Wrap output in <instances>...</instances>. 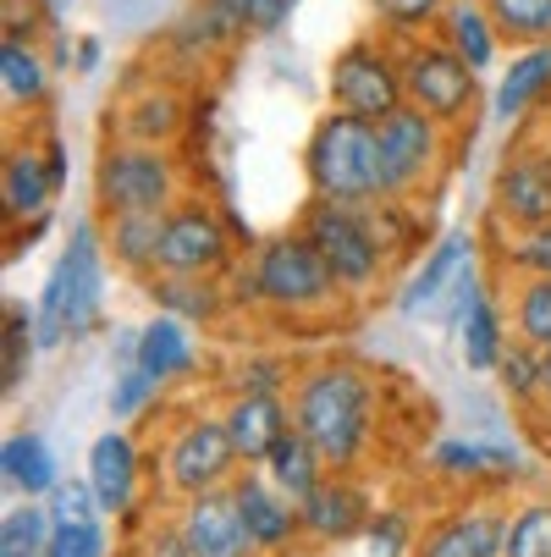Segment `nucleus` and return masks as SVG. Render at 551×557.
<instances>
[{
  "label": "nucleus",
  "instance_id": "nucleus-45",
  "mask_svg": "<svg viewBox=\"0 0 551 557\" xmlns=\"http://www.w3.org/2000/svg\"><path fill=\"white\" fill-rule=\"evenodd\" d=\"M50 557H105V530L100 524H55Z\"/></svg>",
  "mask_w": 551,
  "mask_h": 557
},
{
  "label": "nucleus",
  "instance_id": "nucleus-31",
  "mask_svg": "<svg viewBox=\"0 0 551 557\" xmlns=\"http://www.w3.org/2000/svg\"><path fill=\"white\" fill-rule=\"evenodd\" d=\"M430 463L447 474V481H486V474H508V481H513V453L486 447V442H468V436L436 442Z\"/></svg>",
  "mask_w": 551,
  "mask_h": 557
},
{
  "label": "nucleus",
  "instance_id": "nucleus-8",
  "mask_svg": "<svg viewBox=\"0 0 551 557\" xmlns=\"http://www.w3.org/2000/svg\"><path fill=\"white\" fill-rule=\"evenodd\" d=\"M403 89H409V106L430 111L436 122L447 127H463L468 111H475V95H480V72L468 66L447 39H409L403 50Z\"/></svg>",
  "mask_w": 551,
  "mask_h": 557
},
{
  "label": "nucleus",
  "instance_id": "nucleus-29",
  "mask_svg": "<svg viewBox=\"0 0 551 557\" xmlns=\"http://www.w3.org/2000/svg\"><path fill=\"white\" fill-rule=\"evenodd\" d=\"M0 95L12 106L34 111L50 95V61L28 45V39H0Z\"/></svg>",
  "mask_w": 551,
  "mask_h": 557
},
{
  "label": "nucleus",
  "instance_id": "nucleus-46",
  "mask_svg": "<svg viewBox=\"0 0 551 557\" xmlns=\"http://www.w3.org/2000/svg\"><path fill=\"white\" fill-rule=\"evenodd\" d=\"M281 364H238V375H231V386H238V392H281Z\"/></svg>",
  "mask_w": 551,
  "mask_h": 557
},
{
  "label": "nucleus",
  "instance_id": "nucleus-43",
  "mask_svg": "<svg viewBox=\"0 0 551 557\" xmlns=\"http://www.w3.org/2000/svg\"><path fill=\"white\" fill-rule=\"evenodd\" d=\"M508 265H513L518 276H551V221H540V226H529V232H513Z\"/></svg>",
  "mask_w": 551,
  "mask_h": 557
},
{
  "label": "nucleus",
  "instance_id": "nucleus-1",
  "mask_svg": "<svg viewBox=\"0 0 551 557\" xmlns=\"http://www.w3.org/2000/svg\"><path fill=\"white\" fill-rule=\"evenodd\" d=\"M292 425L314 442L326 469H353L375 436V381L359 364H314L292 381Z\"/></svg>",
  "mask_w": 551,
  "mask_h": 557
},
{
  "label": "nucleus",
  "instance_id": "nucleus-32",
  "mask_svg": "<svg viewBox=\"0 0 551 557\" xmlns=\"http://www.w3.org/2000/svg\"><path fill=\"white\" fill-rule=\"evenodd\" d=\"M50 541H55V513L39 508L34 497H23L12 513H0V552H12V557H50Z\"/></svg>",
  "mask_w": 551,
  "mask_h": 557
},
{
  "label": "nucleus",
  "instance_id": "nucleus-33",
  "mask_svg": "<svg viewBox=\"0 0 551 557\" xmlns=\"http://www.w3.org/2000/svg\"><path fill=\"white\" fill-rule=\"evenodd\" d=\"M508 45H551V0H480Z\"/></svg>",
  "mask_w": 551,
  "mask_h": 557
},
{
  "label": "nucleus",
  "instance_id": "nucleus-26",
  "mask_svg": "<svg viewBox=\"0 0 551 557\" xmlns=\"http://www.w3.org/2000/svg\"><path fill=\"white\" fill-rule=\"evenodd\" d=\"M260 469L271 474V486H276V492H287L292 503H303V497H309V492H314V486H321L326 474H331V469H326V458L314 453V442H309L298 425H292V431L271 447V458H265Z\"/></svg>",
  "mask_w": 551,
  "mask_h": 557
},
{
  "label": "nucleus",
  "instance_id": "nucleus-24",
  "mask_svg": "<svg viewBox=\"0 0 551 557\" xmlns=\"http://www.w3.org/2000/svg\"><path fill=\"white\" fill-rule=\"evenodd\" d=\"M0 481L23 497H50L61 486V463L50 453V442L39 431H12L0 447Z\"/></svg>",
  "mask_w": 551,
  "mask_h": 557
},
{
  "label": "nucleus",
  "instance_id": "nucleus-37",
  "mask_svg": "<svg viewBox=\"0 0 551 557\" xmlns=\"http://www.w3.org/2000/svg\"><path fill=\"white\" fill-rule=\"evenodd\" d=\"M34 348H39L34 321H28L23 309H12V314H7V343H0V392H7V397L28 381V359H34Z\"/></svg>",
  "mask_w": 551,
  "mask_h": 557
},
{
  "label": "nucleus",
  "instance_id": "nucleus-16",
  "mask_svg": "<svg viewBox=\"0 0 551 557\" xmlns=\"http://www.w3.org/2000/svg\"><path fill=\"white\" fill-rule=\"evenodd\" d=\"M502 535H508V519L491 508V503H468L447 519H436L414 557H502Z\"/></svg>",
  "mask_w": 551,
  "mask_h": 557
},
{
  "label": "nucleus",
  "instance_id": "nucleus-6",
  "mask_svg": "<svg viewBox=\"0 0 551 557\" xmlns=\"http://www.w3.org/2000/svg\"><path fill=\"white\" fill-rule=\"evenodd\" d=\"M314 249L326 255V265L337 271L342 293H370L380 282V271L391 265L380 237L370 226V205H331V199H309L303 226H298Z\"/></svg>",
  "mask_w": 551,
  "mask_h": 557
},
{
  "label": "nucleus",
  "instance_id": "nucleus-19",
  "mask_svg": "<svg viewBox=\"0 0 551 557\" xmlns=\"http://www.w3.org/2000/svg\"><path fill=\"white\" fill-rule=\"evenodd\" d=\"M551 95V45H524L508 72H502V84H497V100H491V116L502 127H518L540 100Z\"/></svg>",
  "mask_w": 551,
  "mask_h": 557
},
{
  "label": "nucleus",
  "instance_id": "nucleus-25",
  "mask_svg": "<svg viewBox=\"0 0 551 557\" xmlns=\"http://www.w3.org/2000/svg\"><path fill=\"white\" fill-rule=\"evenodd\" d=\"M138 364L154 375V381H177V375H188L193 364H199V348H193V337H188V321H177V314H154V321L138 332Z\"/></svg>",
  "mask_w": 551,
  "mask_h": 557
},
{
  "label": "nucleus",
  "instance_id": "nucleus-21",
  "mask_svg": "<svg viewBox=\"0 0 551 557\" xmlns=\"http://www.w3.org/2000/svg\"><path fill=\"white\" fill-rule=\"evenodd\" d=\"M89 486L100 492L105 513H127L138 497V447L127 431H105L89 447Z\"/></svg>",
  "mask_w": 551,
  "mask_h": 557
},
{
  "label": "nucleus",
  "instance_id": "nucleus-9",
  "mask_svg": "<svg viewBox=\"0 0 551 557\" xmlns=\"http://www.w3.org/2000/svg\"><path fill=\"white\" fill-rule=\"evenodd\" d=\"M380 133V183L386 199H409L419 188H430V177L441 172V154H447V122H436L419 106H398L386 122H375Z\"/></svg>",
  "mask_w": 551,
  "mask_h": 557
},
{
  "label": "nucleus",
  "instance_id": "nucleus-13",
  "mask_svg": "<svg viewBox=\"0 0 551 557\" xmlns=\"http://www.w3.org/2000/svg\"><path fill=\"white\" fill-rule=\"evenodd\" d=\"M183 546L188 557H254L260 541L238 508V497H231V486H215V492H199L183 503Z\"/></svg>",
  "mask_w": 551,
  "mask_h": 557
},
{
  "label": "nucleus",
  "instance_id": "nucleus-35",
  "mask_svg": "<svg viewBox=\"0 0 551 557\" xmlns=\"http://www.w3.org/2000/svg\"><path fill=\"white\" fill-rule=\"evenodd\" d=\"M497 381H502V392L513 397V404H535V397H546L540 392V348L524 343V337H508L502 364H497Z\"/></svg>",
  "mask_w": 551,
  "mask_h": 557
},
{
  "label": "nucleus",
  "instance_id": "nucleus-51",
  "mask_svg": "<svg viewBox=\"0 0 551 557\" xmlns=\"http://www.w3.org/2000/svg\"><path fill=\"white\" fill-rule=\"evenodd\" d=\"M540 144H546V149H551V127H546V138H540Z\"/></svg>",
  "mask_w": 551,
  "mask_h": 557
},
{
  "label": "nucleus",
  "instance_id": "nucleus-38",
  "mask_svg": "<svg viewBox=\"0 0 551 557\" xmlns=\"http://www.w3.org/2000/svg\"><path fill=\"white\" fill-rule=\"evenodd\" d=\"M370 226H375V237H380L386 260H403L409 249H419V221H414V210L398 205V199H375V205H370Z\"/></svg>",
  "mask_w": 551,
  "mask_h": 557
},
{
  "label": "nucleus",
  "instance_id": "nucleus-50",
  "mask_svg": "<svg viewBox=\"0 0 551 557\" xmlns=\"http://www.w3.org/2000/svg\"><path fill=\"white\" fill-rule=\"evenodd\" d=\"M540 392H546V404H551V348H540Z\"/></svg>",
  "mask_w": 551,
  "mask_h": 557
},
{
  "label": "nucleus",
  "instance_id": "nucleus-28",
  "mask_svg": "<svg viewBox=\"0 0 551 557\" xmlns=\"http://www.w3.org/2000/svg\"><path fill=\"white\" fill-rule=\"evenodd\" d=\"M458 343H463V364L475 370V375H491L502 364V348H508V326H502V309L497 298L480 287V298L468 304L463 314V326H458Z\"/></svg>",
  "mask_w": 551,
  "mask_h": 557
},
{
  "label": "nucleus",
  "instance_id": "nucleus-34",
  "mask_svg": "<svg viewBox=\"0 0 551 557\" xmlns=\"http://www.w3.org/2000/svg\"><path fill=\"white\" fill-rule=\"evenodd\" d=\"M513 337L551 348V276H524V287L513 298Z\"/></svg>",
  "mask_w": 551,
  "mask_h": 557
},
{
  "label": "nucleus",
  "instance_id": "nucleus-44",
  "mask_svg": "<svg viewBox=\"0 0 551 557\" xmlns=\"http://www.w3.org/2000/svg\"><path fill=\"white\" fill-rule=\"evenodd\" d=\"M221 7L243 23V34H276L292 17L298 0H221Z\"/></svg>",
  "mask_w": 551,
  "mask_h": 557
},
{
  "label": "nucleus",
  "instance_id": "nucleus-14",
  "mask_svg": "<svg viewBox=\"0 0 551 557\" xmlns=\"http://www.w3.org/2000/svg\"><path fill=\"white\" fill-rule=\"evenodd\" d=\"M298 519H303V535H309V541H326V546H337V541L364 535V524L375 519V508H370L364 486H353L342 469H331L326 481H321V486H314V492L298 503Z\"/></svg>",
  "mask_w": 551,
  "mask_h": 557
},
{
  "label": "nucleus",
  "instance_id": "nucleus-48",
  "mask_svg": "<svg viewBox=\"0 0 551 557\" xmlns=\"http://www.w3.org/2000/svg\"><path fill=\"white\" fill-rule=\"evenodd\" d=\"M45 161H50L55 183H66V149H61V138H50V144H45Z\"/></svg>",
  "mask_w": 551,
  "mask_h": 557
},
{
  "label": "nucleus",
  "instance_id": "nucleus-15",
  "mask_svg": "<svg viewBox=\"0 0 551 557\" xmlns=\"http://www.w3.org/2000/svg\"><path fill=\"white\" fill-rule=\"evenodd\" d=\"M221 420L243 463H265L271 447L292 431V404H281V392H231Z\"/></svg>",
  "mask_w": 551,
  "mask_h": 557
},
{
  "label": "nucleus",
  "instance_id": "nucleus-36",
  "mask_svg": "<svg viewBox=\"0 0 551 557\" xmlns=\"http://www.w3.org/2000/svg\"><path fill=\"white\" fill-rule=\"evenodd\" d=\"M502 557H551V503H524L508 519Z\"/></svg>",
  "mask_w": 551,
  "mask_h": 557
},
{
  "label": "nucleus",
  "instance_id": "nucleus-11",
  "mask_svg": "<svg viewBox=\"0 0 551 557\" xmlns=\"http://www.w3.org/2000/svg\"><path fill=\"white\" fill-rule=\"evenodd\" d=\"M231 265V226L215 205H172L166 244H161V276H221Z\"/></svg>",
  "mask_w": 551,
  "mask_h": 557
},
{
  "label": "nucleus",
  "instance_id": "nucleus-30",
  "mask_svg": "<svg viewBox=\"0 0 551 557\" xmlns=\"http://www.w3.org/2000/svg\"><path fill=\"white\" fill-rule=\"evenodd\" d=\"M149 298L161 304L166 314H177V321H199V326H210L215 314H221V287H215V276H161L154 271L149 276Z\"/></svg>",
  "mask_w": 551,
  "mask_h": 557
},
{
  "label": "nucleus",
  "instance_id": "nucleus-52",
  "mask_svg": "<svg viewBox=\"0 0 551 557\" xmlns=\"http://www.w3.org/2000/svg\"><path fill=\"white\" fill-rule=\"evenodd\" d=\"M0 557H12V552H0Z\"/></svg>",
  "mask_w": 551,
  "mask_h": 557
},
{
  "label": "nucleus",
  "instance_id": "nucleus-4",
  "mask_svg": "<svg viewBox=\"0 0 551 557\" xmlns=\"http://www.w3.org/2000/svg\"><path fill=\"white\" fill-rule=\"evenodd\" d=\"M249 293L276 314H321L342 298V282L303 232H276L254 249Z\"/></svg>",
  "mask_w": 551,
  "mask_h": 557
},
{
  "label": "nucleus",
  "instance_id": "nucleus-12",
  "mask_svg": "<svg viewBox=\"0 0 551 557\" xmlns=\"http://www.w3.org/2000/svg\"><path fill=\"white\" fill-rule=\"evenodd\" d=\"M491 215L513 232H529L551 221V149L546 144H513L502 149V166L491 177Z\"/></svg>",
  "mask_w": 551,
  "mask_h": 557
},
{
  "label": "nucleus",
  "instance_id": "nucleus-5",
  "mask_svg": "<svg viewBox=\"0 0 551 557\" xmlns=\"http://www.w3.org/2000/svg\"><path fill=\"white\" fill-rule=\"evenodd\" d=\"M183 194V172L172 149L161 144H133L111 138L95 161V205L105 215H133V210H172Z\"/></svg>",
  "mask_w": 551,
  "mask_h": 557
},
{
  "label": "nucleus",
  "instance_id": "nucleus-17",
  "mask_svg": "<svg viewBox=\"0 0 551 557\" xmlns=\"http://www.w3.org/2000/svg\"><path fill=\"white\" fill-rule=\"evenodd\" d=\"M231 497H238V508H243V519H249L260 552H281V546H292V541L303 535L298 503L271 486V474H265L260 463H249V474H238V481H231Z\"/></svg>",
  "mask_w": 551,
  "mask_h": 557
},
{
  "label": "nucleus",
  "instance_id": "nucleus-47",
  "mask_svg": "<svg viewBox=\"0 0 551 557\" xmlns=\"http://www.w3.org/2000/svg\"><path fill=\"white\" fill-rule=\"evenodd\" d=\"M143 557H188L183 530H177V524H172V530H154V535L143 541Z\"/></svg>",
  "mask_w": 551,
  "mask_h": 557
},
{
  "label": "nucleus",
  "instance_id": "nucleus-27",
  "mask_svg": "<svg viewBox=\"0 0 551 557\" xmlns=\"http://www.w3.org/2000/svg\"><path fill=\"white\" fill-rule=\"evenodd\" d=\"M441 39H447L468 66H475V72H491V66H497L502 34H497V23H491V12L480 7V0H452L447 17H441Z\"/></svg>",
  "mask_w": 551,
  "mask_h": 557
},
{
  "label": "nucleus",
  "instance_id": "nucleus-18",
  "mask_svg": "<svg viewBox=\"0 0 551 557\" xmlns=\"http://www.w3.org/2000/svg\"><path fill=\"white\" fill-rule=\"evenodd\" d=\"M55 172L39 149H12L7 166H0V205H7V221H45L50 199H55Z\"/></svg>",
  "mask_w": 551,
  "mask_h": 557
},
{
  "label": "nucleus",
  "instance_id": "nucleus-40",
  "mask_svg": "<svg viewBox=\"0 0 551 557\" xmlns=\"http://www.w3.org/2000/svg\"><path fill=\"white\" fill-rule=\"evenodd\" d=\"M447 7H452V0H375V17H380L391 34L414 39V34L436 28V23L447 17Z\"/></svg>",
  "mask_w": 551,
  "mask_h": 557
},
{
  "label": "nucleus",
  "instance_id": "nucleus-39",
  "mask_svg": "<svg viewBox=\"0 0 551 557\" xmlns=\"http://www.w3.org/2000/svg\"><path fill=\"white\" fill-rule=\"evenodd\" d=\"M414 524L403 508H380L370 524H364V557H414Z\"/></svg>",
  "mask_w": 551,
  "mask_h": 557
},
{
  "label": "nucleus",
  "instance_id": "nucleus-23",
  "mask_svg": "<svg viewBox=\"0 0 551 557\" xmlns=\"http://www.w3.org/2000/svg\"><path fill=\"white\" fill-rule=\"evenodd\" d=\"M468 255H475V237L468 232H447L441 244L419 260V271L409 276V287H403V298H398V309L403 314H425L452 282H458V271L468 265Z\"/></svg>",
  "mask_w": 551,
  "mask_h": 557
},
{
  "label": "nucleus",
  "instance_id": "nucleus-20",
  "mask_svg": "<svg viewBox=\"0 0 551 557\" xmlns=\"http://www.w3.org/2000/svg\"><path fill=\"white\" fill-rule=\"evenodd\" d=\"M166 215L172 210H133V215H105V249L127 276H154L161 271V244H166Z\"/></svg>",
  "mask_w": 551,
  "mask_h": 557
},
{
  "label": "nucleus",
  "instance_id": "nucleus-42",
  "mask_svg": "<svg viewBox=\"0 0 551 557\" xmlns=\"http://www.w3.org/2000/svg\"><path fill=\"white\" fill-rule=\"evenodd\" d=\"M154 392H161V381H154L143 364H127V370L111 381V420H133V414H143Z\"/></svg>",
  "mask_w": 551,
  "mask_h": 557
},
{
  "label": "nucleus",
  "instance_id": "nucleus-22",
  "mask_svg": "<svg viewBox=\"0 0 551 557\" xmlns=\"http://www.w3.org/2000/svg\"><path fill=\"white\" fill-rule=\"evenodd\" d=\"M183 116H188V106H183L177 89L149 84V89H138L133 100H122V111H116V138L161 144V149H166V144L183 133Z\"/></svg>",
  "mask_w": 551,
  "mask_h": 557
},
{
  "label": "nucleus",
  "instance_id": "nucleus-2",
  "mask_svg": "<svg viewBox=\"0 0 551 557\" xmlns=\"http://www.w3.org/2000/svg\"><path fill=\"white\" fill-rule=\"evenodd\" d=\"M303 183H309V199H331V205H375V199H386L375 122L331 106L321 122L309 127Z\"/></svg>",
  "mask_w": 551,
  "mask_h": 557
},
{
  "label": "nucleus",
  "instance_id": "nucleus-49",
  "mask_svg": "<svg viewBox=\"0 0 551 557\" xmlns=\"http://www.w3.org/2000/svg\"><path fill=\"white\" fill-rule=\"evenodd\" d=\"M100 66V39H84L77 45V72H95Z\"/></svg>",
  "mask_w": 551,
  "mask_h": 557
},
{
  "label": "nucleus",
  "instance_id": "nucleus-41",
  "mask_svg": "<svg viewBox=\"0 0 551 557\" xmlns=\"http://www.w3.org/2000/svg\"><path fill=\"white\" fill-rule=\"evenodd\" d=\"M50 513H55V524H100L105 503H100V492L89 486V474H84V481H61L50 492Z\"/></svg>",
  "mask_w": 551,
  "mask_h": 557
},
{
  "label": "nucleus",
  "instance_id": "nucleus-3",
  "mask_svg": "<svg viewBox=\"0 0 551 557\" xmlns=\"http://www.w3.org/2000/svg\"><path fill=\"white\" fill-rule=\"evenodd\" d=\"M100 304H105V237L95 221H77L39 293V314H34L39 348H61L72 337H84L100 321Z\"/></svg>",
  "mask_w": 551,
  "mask_h": 557
},
{
  "label": "nucleus",
  "instance_id": "nucleus-7",
  "mask_svg": "<svg viewBox=\"0 0 551 557\" xmlns=\"http://www.w3.org/2000/svg\"><path fill=\"white\" fill-rule=\"evenodd\" d=\"M331 106L353 111L364 122H386L398 106H409L403 89V55L391 50L386 39H353L331 55Z\"/></svg>",
  "mask_w": 551,
  "mask_h": 557
},
{
  "label": "nucleus",
  "instance_id": "nucleus-10",
  "mask_svg": "<svg viewBox=\"0 0 551 557\" xmlns=\"http://www.w3.org/2000/svg\"><path fill=\"white\" fill-rule=\"evenodd\" d=\"M238 447L226 436V420L221 414H193L172 431L166 453H161V474H166V492H177L183 503L199 497V492H215V486H231L238 481Z\"/></svg>",
  "mask_w": 551,
  "mask_h": 557
}]
</instances>
